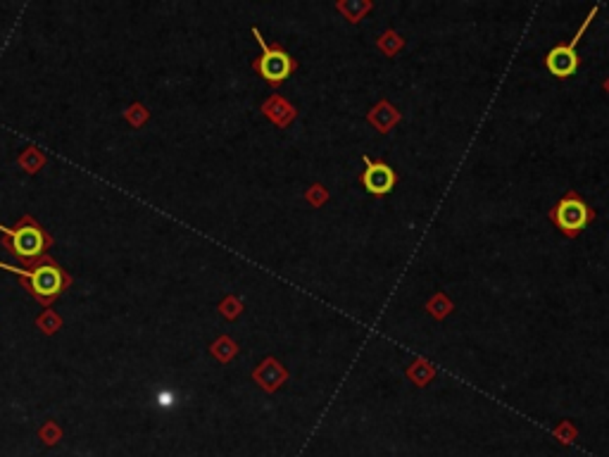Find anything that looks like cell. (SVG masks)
Masks as SVG:
<instances>
[{
  "label": "cell",
  "instance_id": "3",
  "mask_svg": "<svg viewBox=\"0 0 609 457\" xmlns=\"http://www.w3.org/2000/svg\"><path fill=\"white\" fill-rule=\"evenodd\" d=\"M253 33H255L257 43L262 46V58L255 63L257 72H260V74L265 76L269 83H281L283 79H288V76L293 74V69H295L290 55L286 53V50H281V48H269V46H267L265 38H262V33L257 29H253Z\"/></svg>",
  "mask_w": 609,
  "mask_h": 457
},
{
  "label": "cell",
  "instance_id": "6",
  "mask_svg": "<svg viewBox=\"0 0 609 457\" xmlns=\"http://www.w3.org/2000/svg\"><path fill=\"white\" fill-rule=\"evenodd\" d=\"M365 165H367V172L362 174V183H365L369 193L383 196V193H388L390 188L395 186V172L390 169L388 165L372 163L369 158H365Z\"/></svg>",
  "mask_w": 609,
  "mask_h": 457
},
{
  "label": "cell",
  "instance_id": "4",
  "mask_svg": "<svg viewBox=\"0 0 609 457\" xmlns=\"http://www.w3.org/2000/svg\"><path fill=\"white\" fill-rule=\"evenodd\" d=\"M555 219H557V224H560L562 231H567L569 236H574V233H578L581 228L588 224L590 210H588V205H585L583 200H578L572 193V196H567L560 205H557Z\"/></svg>",
  "mask_w": 609,
  "mask_h": 457
},
{
  "label": "cell",
  "instance_id": "1",
  "mask_svg": "<svg viewBox=\"0 0 609 457\" xmlns=\"http://www.w3.org/2000/svg\"><path fill=\"white\" fill-rule=\"evenodd\" d=\"M0 269L12 272V274L24 279L26 291L43 305H50L58 295L65 293L67 286H69V276H67V272L50 258H43L38 265H33V269H22V267L3 265V262H0Z\"/></svg>",
  "mask_w": 609,
  "mask_h": 457
},
{
  "label": "cell",
  "instance_id": "5",
  "mask_svg": "<svg viewBox=\"0 0 609 457\" xmlns=\"http://www.w3.org/2000/svg\"><path fill=\"white\" fill-rule=\"evenodd\" d=\"M585 26H588V19L583 22V26H581L576 38L572 41V46H557L547 53V69H550V74L560 76V79H567V76H572L574 72L578 69V58H576V53H574V46H576V41L581 38V33H583Z\"/></svg>",
  "mask_w": 609,
  "mask_h": 457
},
{
  "label": "cell",
  "instance_id": "7",
  "mask_svg": "<svg viewBox=\"0 0 609 457\" xmlns=\"http://www.w3.org/2000/svg\"><path fill=\"white\" fill-rule=\"evenodd\" d=\"M607 88H609V81H607Z\"/></svg>",
  "mask_w": 609,
  "mask_h": 457
},
{
  "label": "cell",
  "instance_id": "2",
  "mask_svg": "<svg viewBox=\"0 0 609 457\" xmlns=\"http://www.w3.org/2000/svg\"><path fill=\"white\" fill-rule=\"evenodd\" d=\"M0 233L5 236V248L15 255L19 262L26 265H38L43 258H48L50 248V236L38 222H33L31 217H22L17 226H3L0 224Z\"/></svg>",
  "mask_w": 609,
  "mask_h": 457
}]
</instances>
